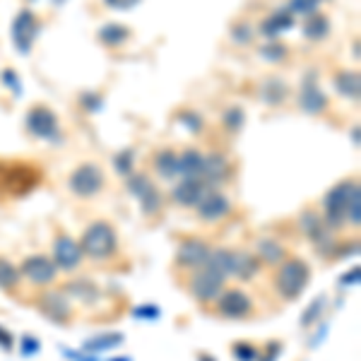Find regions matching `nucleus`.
Returning a JSON list of instances; mask_svg holds the SVG:
<instances>
[{"instance_id":"nucleus-1","label":"nucleus","mask_w":361,"mask_h":361,"mask_svg":"<svg viewBox=\"0 0 361 361\" xmlns=\"http://www.w3.org/2000/svg\"><path fill=\"white\" fill-rule=\"evenodd\" d=\"M44 178V169L32 159H0V202L32 195Z\"/></svg>"},{"instance_id":"nucleus-2","label":"nucleus","mask_w":361,"mask_h":361,"mask_svg":"<svg viewBox=\"0 0 361 361\" xmlns=\"http://www.w3.org/2000/svg\"><path fill=\"white\" fill-rule=\"evenodd\" d=\"M78 246L85 258L92 260V263L114 260L121 250L118 229L109 219H94V222H90L82 229V234L78 238Z\"/></svg>"},{"instance_id":"nucleus-3","label":"nucleus","mask_w":361,"mask_h":361,"mask_svg":"<svg viewBox=\"0 0 361 361\" xmlns=\"http://www.w3.org/2000/svg\"><path fill=\"white\" fill-rule=\"evenodd\" d=\"M311 277H313V267L308 265V260L299 258V255H287L275 267V272H272V287H275L279 299L292 304V301H296L308 289Z\"/></svg>"},{"instance_id":"nucleus-4","label":"nucleus","mask_w":361,"mask_h":361,"mask_svg":"<svg viewBox=\"0 0 361 361\" xmlns=\"http://www.w3.org/2000/svg\"><path fill=\"white\" fill-rule=\"evenodd\" d=\"M207 265L222 272L224 279H238V282H250L263 270V263L255 258V253L238 248H212Z\"/></svg>"},{"instance_id":"nucleus-5","label":"nucleus","mask_w":361,"mask_h":361,"mask_svg":"<svg viewBox=\"0 0 361 361\" xmlns=\"http://www.w3.org/2000/svg\"><path fill=\"white\" fill-rule=\"evenodd\" d=\"M361 190L359 185V176H349L342 178L340 183H335L328 193L323 195L320 205H323V224L328 226L330 231H340L347 226V205L352 200V195Z\"/></svg>"},{"instance_id":"nucleus-6","label":"nucleus","mask_w":361,"mask_h":361,"mask_svg":"<svg viewBox=\"0 0 361 361\" xmlns=\"http://www.w3.org/2000/svg\"><path fill=\"white\" fill-rule=\"evenodd\" d=\"M226 287V279L222 272H217L212 265H202L197 270L188 272L185 279V292L197 306L209 308L217 301V296L222 294V289Z\"/></svg>"},{"instance_id":"nucleus-7","label":"nucleus","mask_w":361,"mask_h":361,"mask_svg":"<svg viewBox=\"0 0 361 361\" xmlns=\"http://www.w3.org/2000/svg\"><path fill=\"white\" fill-rule=\"evenodd\" d=\"M66 185L78 200H92L106 188V173L94 161H82L68 173Z\"/></svg>"},{"instance_id":"nucleus-8","label":"nucleus","mask_w":361,"mask_h":361,"mask_svg":"<svg viewBox=\"0 0 361 361\" xmlns=\"http://www.w3.org/2000/svg\"><path fill=\"white\" fill-rule=\"evenodd\" d=\"M212 313L222 320H248L253 318L255 304L250 294L241 287H224L217 301L212 304Z\"/></svg>"},{"instance_id":"nucleus-9","label":"nucleus","mask_w":361,"mask_h":361,"mask_svg":"<svg viewBox=\"0 0 361 361\" xmlns=\"http://www.w3.org/2000/svg\"><path fill=\"white\" fill-rule=\"evenodd\" d=\"M22 282H27L34 289H51L58 282V267L46 253H32L20 265Z\"/></svg>"},{"instance_id":"nucleus-10","label":"nucleus","mask_w":361,"mask_h":361,"mask_svg":"<svg viewBox=\"0 0 361 361\" xmlns=\"http://www.w3.org/2000/svg\"><path fill=\"white\" fill-rule=\"evenodd\" d=\"M34 306H37L39 313L49 318L51 323L70 325L75 320V304L63 289H44V292L37 296Z\"/></svg>"},{"instance_id":"nucleus-11","label":"nucleus","mask_w":361,"mask_h":361,"mask_svg":"<svg viewBox=\"0 0 361 361\" xmlns=\"http://www.w3.org/2000/svg\"><path fill=\"white\" fill-rule=\"evenodd\" d=\"M209 253H212V246L202 236H183L176 246V253H173V267L183 272H193L197 267L207 265Z\"/></svg>"},{"instance_id":"nucleus-12","label":"nucleus","mask_w":361,"mask_h":361,"mask_svg":"<svg viewBox=\"0 0 361 361\" xmlns=\"http://www.w3.org/2000/svg\"><path fill=\"white\" fill-rule=\"evenodd\" d=\"M25 128L32 137H39V140H56L58 137V116L51 106L46 104H34L29 106V111L25 116Z\"/></svg>"},{"instance_id":"nucleus-13","label":"nucleus","mask_w":361,"mask_h":361,"mask_svg":"<svg viewBox=\"0 0 361 361\" xmlns=\"http://www.w3.org/2000/svg\"><path fill=\"white\" fill-rule=\"evenodd\" d=\"M51 260L56 263L58 272H75L82 265L85 255L78 246V238H73L66 231H61L54 238V248H51Z\"/></svg>"},{"instance_id":"nucleus-14","label":"nucleus","mask_w":361,"mask_h":361,"mask_svg":"<svg viewBox=\"0 0 361 361\" xmlns=\"http://www.w3.org/2000/svg\"><path fill=\"white\" fill-rule=\"evenodd\" d=\"M231 212V200L226 197L219 188H209L205 195L200 197V202L195 205V214L202 224H219L229 217Z\"/></svg>"},{"instance_id":"nucleus-15","label":"nucleus","mask_w":361,"mask_h":361,"mask_svg":"<svg viewBox=\"0 0 361 361\" xmlns=\"http://www.w3.org/2000/svg\"><path fill=\"white\" fill-rule=\"evenodd\" d=\"M209 190V185L202 178H180L178 183L171 185V193L169 200L176 207L183 209H195V205L200 202V197Z\"/></svg>"},{"instance_id":"nucleus-16","label":"nucleus","mask_w":361,"mask_h":361,"mask_svg":"<svg viewBox=\"0 0 361 361\" xmlns=\"http://www.w3.org/2000/svg\"><path fill=\"white\" fill-rule=\"evenodd\" d=\"M39 32H42L39 17L34 15L32 10H22L13 22V39H15L17 51H20V54H29V49H32L34 39L39 37Z\"/></svg>"},{"instance_id":"nucleus-17","label":"nucleus","mask_w":361,"mask_h":361,"mask_svg":"<svg viewBox=\"0 0 361 361\" xmlns=\"http://www.w3.org/2000/svg\"><path fill=\"white\" fill-rule=\"evenodd\" d=\"M61 289L70 296V299L78 301V304H82V306H92V304H97V301H102V289H99L97 284L87 277L68 279Z\"/></svg>"},{"instance_id":"nucleus-18","label":"nucleus","mask_w":361,"mask_h":361,"mask_svg":"<svg viewBox=\"0 0 361 361\" xmlns=\"http://www.w3.org/2000/svg\"><path fill=\"white\" fill-rule=\"evenodd\" d=\"M231 176V161L222 152H209L205 154V164H202V180L209 188H217Z\"/></svg>"},{"instance_id":"nucleus-19","label":"nucleus","mask_w":361,"mask_h":361,"mask_svg":"<svg viewBox=\"0 0 361 361\" xmlns=\"http://www.w3.org/2000/svg\"><path fill=\"white\" fill-rule=\"evenodd\" d=\"M328 106H330L328 97H325V92L320 90L318 85H313V82L301 85V90H299V109L301 111H306L311 116H320V114L328 111Z\"/></svg>"},{"instance_id":"nucleus-20","label":"nucleus","mask_w":361,"mask_h":361,"mask_svg":"<svg viewBox=\"0 0 361 361\" xmlns=\"http://www.w3.org/2000/svg\"><path fill=\"white\" fill-rule=\"evenodd\" d=\"M253 253H255V258L267 267H277L289 255L287 248H284V243L279 241V238H272V236H260L258 241H255Z\"/></svg>"},{"instance_id":"nucleus-21","label":"nucleus","mask_w":361,"mask_h":361,"mask_svg":"<svg viewBox=\"0 0 361 361\" xmlns=\"http://www.w3.org/2000/svg\"><path fill=\"white\" fill-rule=\"evenodd\" d=\"M152 169L161 180L178 178V152L173 147H161L152 154Z\"/></svg>"},{"instance_id":"nucleus-22","label":"nucleus","mask_w":361,"mask_h":361,"mask_svg":"<svg viewBox=\"0 0 361 361\" xmlns=\"http://www.w3.org/2000/svg\"><path fill=\"white\" fill-rule=\"evenodd\" d=\"M333 87L337 90V94H342L345 99L359 102V92H361V78L359 70H335L333 73Z\"/></svg>"},{"instance_id":"nucleus-23","label":"nucleus","mask_w":361,"mask_h":361,"mask_svg":"<svg viewBox=\"0 0 361 361\" xmlns=\"http://www.w3.org/2000/svg\"><path fill=\"white\" fill-rule=\"evenodd\" d=\"M202 164H205V154L197 147H185L183 152H178L180 178H202Z\"/></svg>"},{"instance_id":"nucleus-24","label":"nucleus","mask_w":361,"mask_h":361,"mask_svg":"<svg viewBox=\"0 0 361 361\" xmlns=\"http://www.w3.org/2000/svg\"><path fill=\"white\" fill-rule=\"evenodd\" d=\"M97 39L106 49H118V46H123L130 39V29H128V25H121V22H109V25L99 29Z\"/></svg>"},{"instance_id":"nucleus-25","label":"nucleus","mask_w":361,"mask_h":361,"mask_svg":"<svg viewBox=\"0 0 361 361\" xmlns=\"http://www.w3.org/2000/svg\"><path fill=\"white\" fill-rule=\"evenodd\" d=\"M22 287V275L20 267L13 260H8L5 255H0V289L8 294H17Z\"/></svg>"},{"instance_id":"nucleus-26","label":"nucleus","mask_w":361,"mask_h":361,"mask_svg":"<svg viewBox=\"0 0 361 361\" xmlns=\"http://www.w3.org/2000/svg\"><path fill=\"white\" fill-rule=\"evenodd\" d=\"M292 27H294V15H292V13H287V10H279V13L270 15L267 20L260 22V29H258V32L263 34V37L275 39L279 32H287V29H292Z\"/></svg>"},{"instance_id":"nucleus-27","label":"nucleus","mask_w":361,"mask_h":361,"mask_svg":"<svg viewBox=\"0 0 361 361\" xmlns=\"http://www.w3.org/2000/svg\"><path fill=\"white\" fill-rule=\"evenodd\" d=\"M140 202V209H142L145 217H157V214H161V209H164V193H161L159 188H157V183L152 185L149 190H145L142 195L137 197Z\"/></svg>"},{"instance_id":"nucleus-28","label":"nucleus","mask_w":361,"mask_h":361,"mask_svg":"<svg viewBox=\"0 0 361 361\" xmlns=\"http://www.w3.org/2000/svg\"><path fill=\"white\" fill-rule=\"evenodd\" d=\"M304 34H306V39H311V42H323V39L330 34L328 15H323V13L308 15V20H306V25H304Z\"/></svg>"},{"instance_id":"nucleus-29","label":"nucleus","mask_w":361,"mask_h":361,"mask_svg":"<svg viewBox=\"0 0 361 361\" xmlns=\"http://www.w3.org/2000/svg\"><path fill=\"white\" fill-rule=\"evenodd\" d=\"M287 85L282 82V80H265L263 85V102L267 104V106H282L284 102H287Z\"/></svg>"},{"instance_id":"nucleus-30","label":"nucleus","mask_w":361,"mask_h":361,"mask_svg":"<svg viewBox=\"0 0 361 361\" xmlns=\"http://www.w3.org/2000/svg\"><path fill=\"white\" fill-rule=\"evenodd\" d=\"M176 118H178L180 126L188 128V130L195 133V135H200V133L205 130V118H202L195 109H180V111L176 114Z\"/></svg>"},{"instance_id":"nucleus-31","label":"nucleus","mask_w":361,"mask_h":361,"mask_svg":"<svg viewBox=\"0 0 361 361\" xmlns=\"http://www.w3.org/2000/svg\"><path fill=\"white\" fill-rule=\"evenodd\" d=\"M114 169L116 173H121L123 178H128L130 173H135V149H123V152H118L114 157Z\"/></svg>"},{"instance_id":"nucleus-32","label":"nucleus","mask_w":361,"mask_h":361,"mask_svg":"<svg viewBox=\"0 0 361 361\" xmlns=\"http://www.w3.org/2000/svg\"><path fill=\"white\" fill-rule=\"evenodd\" d=\"M246 123V111L241 106H229L222 116V128L229 133H238Z\"/></svg>"},{"instance_id":"nucleus-33","label":"nucleus","mask_w":361,"mask_h":361,"mask_svg":"<svg viewBox=\"0 0 361 361\" xmlns=\"http://www.w3.org/2000/svg\"><path fill=\"white\" fill-rule=\"evenodd\" d=\"M258 54L265 58V61H270V63H279V61H284L289 54V49L284 46L282 42H267L263 46H258Z\"/></svg>"},{"instance_id":"nucleus-34","label":"nucleus","mask_w":361,"mask_h":361,"mask_svg":"<svg viewBox=\"0 0 361 361\" xmlns=\"http://www.w3.org/2000/svg\"><path fill=\"white\" fill-rule=\"evenodd\" d=\"M229 34H231V39H234L236 44L246 46V44L253 42L255 27L250 25V22H246V20H238V22H234V25H231V32Z\"/></svg>"},{"instance_id":"nucleus-35","label":"nucleus","mask_w":361,"mask_h":361,"mask_svg":"<svg viewBox=\"0 0 361 361\" xmlns=\"http://www.w3.org/2000/svg\"><path fill=\"white\" fill-rule=\"evenodd\" d=\"M231 354L238 361H258L260 359V347L250 345V342H234L231 345Z\"/></svg>"},{"instance_id":"nucleus-36","label":"nucleus","mask_w":361,"mask_h":361,"mask_svg":"<svg viewBox=\"0 0 361 361\" xmlns=\"http://www.w3.org/2000/svg\"><path fill=\"white\" fill-rule=\"evenodd\" d=\"M359 224H361V190L352 195V200L347 205V226L359 229Z\"/></svg>"},{"instance_id":"nucleus-37","label":"nucleus","mask_w":361,"mask_h":361,"mask_svg":"<svg viewBox=\"0 0 361 361\" xmlns=\"http://www.w3.org/2000/svg\"><path fill=\"white\" fill-rule=\"evenodd\" d=\"M318 5H320V0H289L287 13H292V15H313V13H318Z\"/></svg>"},{"instance_id":"nucleus-38","label":"nucleus","mask_w":361,"mask_h":361,"mask_svg":"<svg viewBox=\"0 0 361 361\" xmlns=\"http://www.w3.org/2000/svg\"><path fill=\"white\" fill-rule=\"evenodd\" d=\"M104 3H106L111 10H130L137 0H104Z\"/></svg>"},{"instance_id":"nucleus-39","label":"nucleus","mask_w":361,"mask_h":361,"mask_svg":"<svg viewBox=\"0 0 361 361\" xmlns=\"http://www.w3.org/2000/svg\"><path fill=\"white\" fill-rule=\"evenodd\" d=\"M0 347H5V349H13V335H10L5 328H0Z\"/></svg>"},{"instance_id":"nucleus-40","label":"nucleus","mask_w":361,"mask_h":361,"mask_svg":"<svg viewBox=\"0 0 361 361\" xmlns=\"http://www.w3.org/2000/svg\"><path fill=\"white\" fill-rule=\"evenodd\" d=\"M37 347H39L37 340H29V337H25V340H22V352H25L27 357H29V352H37Z\"/></svg>"}]
</instances>
